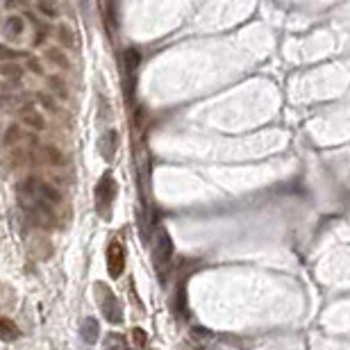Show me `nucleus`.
<instances>
[{
    "label": "nucleus",
    "mask_w": 350,
    "mask_h": 350,
    "mask_svg": "<svg viewBox=\"0 0 350 350\" xmlns=\"http://www.w3.org/2000/svg\"><path fill=\"white\" fill-rule=\"evenodd\" d=\"M173 257V241L171 234H168L164 227H159L155 234V266L159 271V280L166 282V271H168V262Z\"/></svg>",
    "instance_id": "obj_1"
},
{
    "label": "nucleus",
    "mask_w": 350,
    "mask_h": 350,
    "mask_svg": "<svg viewBox=\"0 0 350 350\" xmlns=\"http://www.w3.org/2000/svg\"><path fill=\"white\" fill-rule=\"evenodd\" d=\"M98 289V298H100V307H103V314L109 323H123V312H121V302L116 300L112 291L107 289V284H96Z\"/></svg>",
    "instance_id": "obj_2"
},
{
    "label": "nucleus",
    "mask_w": 350,
    "mask_h": 350,
    "mask_svg": "<svg viewBox=\"0 0 350 350\" xmlns=\"http://www.w3.org/2000/svg\"><path fill=\"white\" fill-rule=\"evenodd\" d=\"M114 194H116V184H114L112 173H105L103 178H100V182L96 184V207L103 214H107L109 205H112V200H114Z\"/></svg>",
    "instance_id": "obj_3"
},
{
    "label": "nucleus",
    "mask_w": 350,
    "mask_h": 350,
    "mask_svg": "<svg viewBox=\"0 0 350 350\" xmlns=\"http://www.w3.org/2000/svg\"><path fill=\"white\" fill-rule=\"evenodd\" d=\"M125 271V250L119 241H112L107 248V273L109 278H121Z\"/></svg>",
    "instance_id": "obj_4"
},
{
    "label": "nucleus",
    "mask_w": 350,
    "mask_h": 350,
    "mask_svg": "<svg viewBox=\"0 0 350 350\" xmlns=\"http://www.w3.org/2000/svg\"><path fill=\"white\" fill-rule=\"evenodd\" d=\"M25 189H27V191H34V194H37V198H41L43 203H48V205H60V203H62V194H60V191H57L55 187L46 184V182L27 180V182H25Z\"/></svg>",
    "instance_id": "obj_5"
},
{
    "label": "nucleus",
    "mask_w": 350,
    "mask_h": 350,
    "mask_svg": "<svg viewBox=\"0 0 350 350\" xmlns=\"http://www.w3.org/2000/svg\"><path fill=\"white\" fill-rule=\"evenodd\" d=\"M116 143H119V132H116V130H107L103 135V139H100V145H98L100 155H103L107 162H112L114 155H116Z\"/></svg>",
    "instance_id": "obj_6"
},
{
    "label": "nucleus",
    "mask_w": 350,
    "mask_h": 350,
    "mask_svg": "<svg viewBox=\"0 0 350 350\" xmlns=\"http://www.w3.org/2000/svg\"><path fill=\"white\" fill-rule=\"evenodd\" d=\"M80 334H82V339H84L86 344H96L98 334H100V325H98L96 318H93V316H86L84 321H82Z\"/></svg>",
    "instance_id": "obj_7"
},
{
    "label": "nucleus",
    "mask_w": 350,
    "mask_h": 350,
    "mask_svg": "<svg viewBox=\"0 0 350 350\" xmlns=\"http://www.w3.org/2000/svg\"><path fill=\"white\" fill-rule=\"evenodd\" d=\"M39 157H41L46 164H50V166H62V164H64V155H62L55 145H41V148H39Z\"/></svg>",
    "instance_id": "obj_8"
},
{
    "label": "nucleus",
    "mask_w": 350,
    "mask_h": 350,
    "mask_svg": "<svg viewBox=\"0 0 350 350\" xmlns=\"http://www.w3.org/2000/svg\"><path fill=\"white\" fill-rule=\"evenodd\" d=\"M21 121L27 125V128H32V130H41L43 125V116L37 112L34 107H23L21 109Z\"/></svg>",
    "instance_id": "obj_9"
},
{
    "label": "nucleus",
    "mask_w": 350,
    "mask_h": 350,
    "mask_svg": "<svg viewBox=\"0 0 350 350\" xmlns=\"http://www.w3.org/2000/svg\"><path fill=\"white\" fill-rule=\"evenodd\" d=\"M21 337V330L11 318H0V341H16Z\"/></svg>",
    "instance_id": "obj_10"
},
{
    "label": "nucleus",
    "mask_w": 350,
    "mask_h": 350,
    "mask_svg": "<svg viewBox=\"0 0 350 350\" xmlns=\"http://www.w3.org/2000/svg\"><path fill=\"white\" fill-rule=\"evenodd\" d=\"M139 64H141L139 50H137V48H128V50H125V55H123V69H125V73H128V75H132V73L139 69Z\"/></svg>",
    "instance_id": "obj_11"
},
{
    "label": "nucleus",
    "mask_w": 350,
    "mask_h": 350,
    "mask_svg": "<svg viewBox=\"0 0 350 350\" xmlns=\"http://www.w3.org/2000/svg\"><path fill=\"white\" fill-rule=\"evenodd\" d=\"M105 350H132V348H130L128 339H125L123 334L112 332L105 337Z\"/></svg>",
    "instance_id": "obj_12"
},
{
    "label": "nucleus",
    "mask_w": 350,
    "mask_h": 350,
    "mask_svg": "<svg viewBox=\"0 0 350 350\" xmlns=\"http://www.w3.org/2000/svg\"><path fill=\"white\" fill-rule=\"evenodd\" d=\"M23 18H18V16H9V18H5V37H9V39H18L23 34Z\"/></svg>",
    "instance_id": "obj_13"
},
{
    "label": "nucleus",
    "mask_w": 350,
    "mask_h": 350,
    "mask_svg": "<svg viewBox=\"0 0 350 350\" xmlns=\"http://www.w3.org/2000/svg\"><path fill=\"white\" fill-rule=\"evenodd\" d=\"M0 75L5 77V80H11V82H18L23 77V69L21 66H16V64H2L0 66Z\"/></svg>",
    "instance_id": "obj_14"
},
{
    "label": "nucleus",
    "mask_w": 350,
    "mask_h": 350,
    "mask_svg": "<svg viewBox=\"0 0 350 350\" xmlns=\"http://www.w3.org/2000/svg\"><path fill=\"white\" fill-rule=\"evenodd\" d=\"M48 86L53 89L55 96H60V98H66V96H69V91H66V82H64V80H60L57 75L48 77Z\"/></svg>",
    "instance_id": "obj_15"
},
{
    "label": "nucleus",
    "mask_w": 350,
    "mask_h": 350,
    "mask_svg": "<svg viewBox=\"0 0 350 350\" xmlns=\"http://www.w3.org/2000/svg\"><path fill=\"white\" fill-rule=\"evenodd\" d=\"M132 346L139 348V350L148 346V334H145L141 328H132Z\"/></svg>",
    "instance_id": "obj_16"
},
{
    "label": "nucleus",
    "mask_w": 350,
    "mask_h": 350,
    "mask_svg": "<svg viewBox=\"0 0 350 350\" xmlns=\"http://www.w3.org/2000/svg\"><path fill=\"white\" fill-rule=\"evenodd\" d=\"M48 57H50V60L55 62V64H60L62 69H69V60H66V57H64V55H62V53H60V50H57V48L48 50Z\"/></svg>",
    "instance_id": "obj_17"
},
{
    "label": "nucleus",
    "mask_w": 350,
    "mask_h": 350,
    "mask_svg": "<svg viewBox=\"0 0 350 350\" xmlns=\"http://www.w3.org/2000/svg\"><path fill=\"white\" fill-rule=\"evenodd\" d=\"M14 57H18V53H16V50H11L9 46H5V43H0V62L5 64V62L14 60Z\"/></svg>",
    "instance_id": "obj_18"
},
{
    "label": "nucleus",
    "mask_w": 350,
    "mask_h": 350,
    "mask_svg": "<svg viewBox=\"0 0 350 350\" xmlns=\"http://www.w3.org/2000/svg\"><path fill=\"white\" fill-rule=\"evenodd\" d=\"M187 312V302H184V284L180 282L178 286V314H184Z\"/></svg>",
    "instance_id": "obj_19"
},
{
    "label": "nucleus",
    "mask_w": 350,
    "mask_h": 350,
    "mask_svg": "<svg viewBox=\"0 0 350 350\" xmlns=\"http://www.w3.org/2000/svg\"><path fill=\"white\" fill-rule=\"evenodd\" d=\"M105 11H107V30L114 32L116 30V21H114V7L112 5H105Z\"/></svg>",
    "instance_id": "obj_20"
},
{
    "label": "nucleus",
    "mask_w": 350,
    "mask_h": 350,
    "mask_svg": "<svg viewBox=\"0 0 350 350\" xmlns=\"http://www.w3.org/2000/svg\"><path fill=\"white\" fill-rule=\"evenodd\" d=\"M16 139H18V128H16V125H11V128L7 130V135H5V141H2V143H5V145H9L11 141H16Z\"/></svg>",
    "instance_id": "obj_21"
},
{
    "label": "nucleus",
    "mask_w": 350,
    "mask_h": 350,
    "mask_svg": "<svg viewBox=\"0 0 350 350\" xmlns=\"http://www.w3.org/2000/svg\"><path fill=\"white\" fill-rule=\"evenodd\" d=\"M57 34H60V37H62V43H64V46H73V39H70L69 27H64V25H62L60 30H57Z\"/></svg>",
    "instance_id": "obj_22"
},
{
    "label": "nucleus",
    "mask_w": 350,
    "mask_h": 350,
    "mask_svg": "<svg viewBox=\"0 0 350 350\" xmlns=\"http://www.w3.org/2000/svg\"><path fill=\"white\" fill-rule=\"evenodd\" d=\"M27 66H30V69L34 70V73H39V75H41V73H43V70H41V66H39V62H37V60H32V57L27 60Z\"/></svg>",
    "instance_id": "obj_23"
},
{
    "label": "nucleus",
    "mask_w": 350,
    "mask_h": 350,
    "mask_svg": "<svg viewBox=\"0 0 350 350\" xmlns=\"http://www.w3.org/2000/svg\"><path fill=\"white\" fill-rule=\"evenodd\" d=\"M39 100H41V103H43V105H46V107H48V109H50V112H55V103H53V100H50V98H48V96H39Z\"/></svg>",
    "instance_id": "obj_24"
},
{
    "label": "nucleus",
    "mask_w": 350,
    "mask_h": 350,
    "mask_svg": "<svg viewBox=\"0 0 350 350\" xmlns=\"http://www.w3.org/2000/svg\"><path fill=\"white\" fill-rule=\"evenodd\" d=\"M39 9H41V11H46V14H50V16H53V14H55V11L50 9L48 5H39Z\"/></svg>",
    "instance_id": "obj_25"
}]
</instances>
